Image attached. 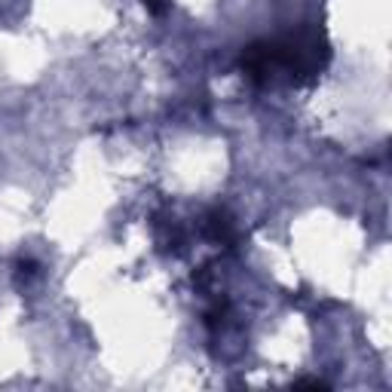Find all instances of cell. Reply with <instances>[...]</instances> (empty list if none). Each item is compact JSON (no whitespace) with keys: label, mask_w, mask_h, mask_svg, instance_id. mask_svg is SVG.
I'll return each instance as SVG.
<instances>
[{"label":"cell","mask_w":392,"mask_h":392,"mask_svg":"<svg viewBox=\"0 0 392 392\" xmlns=\"http://www.w3.org/2000/svg\"><path fill=\"white\" fill-rule=\"evenodd\" d=\"M15 266H19V276H22V279H31V276L37 273V264L31 261V257H22V261L15 264Z\"/></svg>","instance_id":"1"},{"label":"cell","mask_w":392,"mask_h":392,"mask_svg":"<svg viewBox=\"0 0 392 392\" xmlns=\"http://www.w3.org/2000/svg\"><path fill=\"white\" fill-rule=\"evenodd\" d=\"M141 3H144L151 13H156V15H163V13L169 10V3H166V0H141Z\"/></svg>","instance_id":"2"},{"label":"cell","mask_w":392,"mask_h":392,"mask_svg":"<svg viewBox=\"0 0 392 392\" xmlns=\"http://www.w3.org/2000/svg\"><path fill=\"white\" fill-rule=\"evenodd\" d=\"M297 386H310V389H328L325 380H297Z\"/></svg>","instance_id":"3"}]
</instances>
